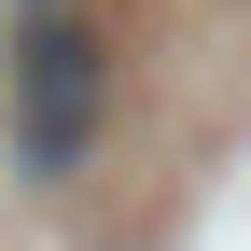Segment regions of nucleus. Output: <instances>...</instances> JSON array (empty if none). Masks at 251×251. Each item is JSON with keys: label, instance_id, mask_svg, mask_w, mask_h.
I'll return each mask as SVG.
<instances>
[{"label": "nucleus", "instance_id": "f257e3e1", "mask_svg": "<svg viewBox=\"0 0 251 251\" xmlns=\"http://www.w3.org/2000/svg\"><path fill=\"white\" fill-rule=\"evenodd\" d=\"M98 112H112V28H98V0H14V168L70 181L98 153Z\"/></svg>", "mask_w": 251, "mask_h": 251}]
</instances>
